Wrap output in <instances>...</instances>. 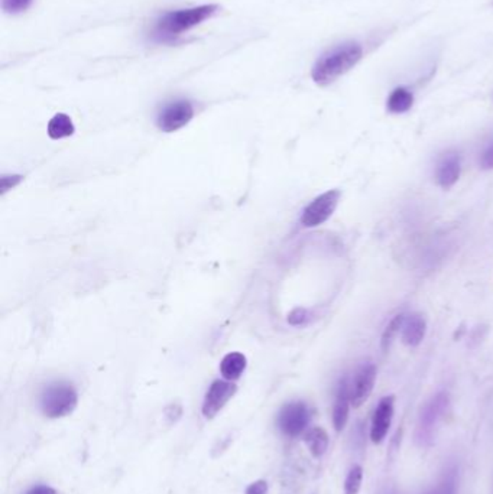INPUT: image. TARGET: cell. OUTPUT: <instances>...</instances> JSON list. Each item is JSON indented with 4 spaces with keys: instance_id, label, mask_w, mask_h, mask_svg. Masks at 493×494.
<instances>
[{
    "instance_id": "obj_25",
    "label": "cell",
    "mask_w": 493,
    "mask_h": 494,
    "mask_svg": "<svg viewBox=\"0 0 493 494\" xmlns=\"http://www.w3.org/2000/svg\"><path fill=\"white\" fill-rule=\"evenodd\" d=\"M25 494H56V491L49 486H35L29 488Z\"/></svg>"
},
{
    "instance_id": "obj_27",
    "label": "cell",
    "mask_w": 493,
    "mask_h": 494,
    "mask_svg": "<svg viewBox=\"0 0 493 494\" xmlns=\"http://www.w3.org/2000/svg\"><path fill=\"white\" fill-rule=\"evenodd\" d=\"M389 494H395V493H394V491H392V493H389Z\"/></svg>"
},
{
    "instance_id": "obj_20",
    "label": "cell",
    "mask_w": 493,
    "mask_h": 494,
    "mask_svg": "<svg viewBox=\"0 0 493 494\" xmlns=\"http://www.w3.org/2000/svg\"><path fill=\"white\" fill-rule=\"evenodd\" d=\"M363 480V470L360 466H355L344 481V494H359Z\"/></svg>"
},
{
    "instance_id": "obj_21",
    "label": "cell",
    "mask_w": 493,
    "mask_h": 494,
    "mask_svg": "<svg viewBox=\"0 0 493 494\" xmlns=\"http://www.w3.org/2000/svg\"><path fill=\"white\" fill-rule=\"evenodd\" d=\"M34 0H2V9L6 13H20L32 6Z\"/></svg>"
},
{
    "instance_id": "obj_22",
    "label": "cell",
    "mask_w": 493,
    "mask_h": 494,
    "mask_svg": "<svg viewBox=\"0 0 493 494\" xmlns=\"http://www.w3.org/2000/svg\"><path fill=\"white\" fill-rule=\"evenodd\" d=\"M268 483L265 480H256L248 486L245 494H268Z\"/></svg>"
},
{
    "instance_id": "obj_23",
    "label": "cell",
    "mask_w": 493,
    "mask_h": 494,
    "mask_svg": "<svg viewBox=\"0 0 493 494\" xmlns=\"http://www.w3.org/2000/svg\"><path fill=\"white\" fill-rule=\"evenodd\" d=\"M480 166L485 171L493 169V143H490L489 147L483 151V154L480 156Z\"/></svg>"
},
{
    "instance_id": "obj_16",
    "label": "cell",
    "mask_w": 493,
    "mask_h": 494,
    "mask_svg": "<svg viewBox=\"0 0 493 494\" xmlns=\"http://www.w3.org/2000/svg\"><path fill=\"white\" fill-rule=\"evenodd\" d=\"M75 128L73 121L70 119V116L64 113H58L48 123V136L54 140L68 137L74 133Z\"/></svg>"
},
{
    "instance_id": "obj_19",
    "label": "cell",
    "mask_w": 493,
    "mask_h": 494,
    "mask_svg": "<svg viewBox=\"0 0 493 494\" xmlns=\"http://www.w3.org/2000/svg\"><path fill=\"white\" fill-rule=\"evenodd\" d=\"M457 493V470L453 467L444 476V478L439 483L436 488L430 490L425 494H456Z\"/></svg>"
},
{
    "instance_id": "obj_5",
    "label": "cell",
    "mask_w": 493,
    "mask_h": 494,
    "mask_svg": "<svg viewBox=\"0 0 493 494\" xmlns=\"http://www.w3.org/2000/svg\"><path fill=\"white\" fill-rule=\"evenodd\" d=\"M341 192L339 190H330L314 198L304 209L301 216V224L304 227H317L326 223L337 209Z\"/></svg>"
},
{
    "instance_id": "obj_12",
    "label": "cell",
    "mask_w": 493,
    "mask_h": 494,
    "mask_svg": "<svg viewBox=\"0 0 493 494\" xmlns=\"http://www.w3.org/2000/svg\"><path fill=\"white\" fill-rule=\"evenodd\" d=\"M427 333V321L424 315L414 312L410 315H405L402 330H401V340L405 345L408 347H417L422 342Z\"/></svg>"
},
{
    "instance_id": "obj_11",
    "label": "cell",
    "mask_w": 493,
    "mask_h": 494,
    "mask_svg": "<svg viewBox=\"0 0 493 494\" xmlns=\"http://www.w3.org/2000/svg\"><path fill=\"white\" fill-rule=\"evenodd\" d=\"M460 172H461L460 155L456 152L446 154L437 163V169H436L437 184L444 190L451 188L458 181Z\"/></svg>"
},
{
    "instance_id": "obj_3",
    "label": "cell",
    "mask_w": 493,
    "mask_h": 494,
    "mask_svg": "<svg viewBox=\"0 0 493 494\" xmlns=\"http://www.w3.org/2000/svg\"><path fill=\"white\" fill-rule=\"evenodd\" d=\"M77 390L67 382H54L48 385L39 399L42 414L51 419L68 416L77 408Z\"/></svg>"
},
{
    "instance_id": "obj_18",
    "label": "cell",
    "mask_w": 493,
    "mask_h": 494,
    "mask_svg": "<svg viewBox=\"0 0 493 494\" xmlns=\"http://www.w3.org/2000/svg\"><path fill=\"white\" fill-rule=\"evenodd\" d=\"M403 319H405V314H398L391 319L389 324L385 327L382 337H381V348L384 352L389 350V347L392 345V342L395 341V338L401 333Z\"/></svg>"
},
{
    "instance_id": "obj_9",
    "label": "cell",
    "mask_w": 493,
    "mask_h": 494,
    "mask_svg": "<svg viewBox=\"0 0 493 494\" xmlns=\"http://www.w3.org/2000/svg\"><path fill=\"white\" fill-rule=\"evenodd\" d=\"M376 374H378V370H376V366L373 363H366L359 367L351 383V400L353 408H360L369 399L375 388Z\"/></svg>"
},
{
    "instance_id": "obj_17",
    "label": "cell",
    "mask_w": 493,
    "mask_h": 494,
    "mask_svg": "<svg viewBox=\"0 0 493 494\" xmlns=\"http://www.w3.org/2000/svg\"><path fill=\"white\" fill-rule=\"evenodd\" d=\"M414 104V96L410 90L403 89V87H398L395 89L389 99H388V110L395 114H401L408 111Z\"/></svg>"
},
{
    "instance_id": "obj_14",
    "label": "cell",
    "mask_w": 493,
    "mask_h": 494,
    "mask_svg": "<svg viewBox=\"0 0 493 494\" xmlns=\"http://www.w3.org/2000/svg\"><path fill=\"white\" fill-rule=\"evenodd\" d=\"M246 369V357L242 353H229L220 363V373L226 381H238Z\"/></svg>"
},
{
    "instance_id": "obj_26",
    "label": "cell",
    "mask_w": 493,
    "mask_h": 494,
    "mask_svg": "<svg viewBox=\"0 0 493 494\" xmlns=\"http://www.w3.org/2000/svg\"><path fill=\"white\" fill-rule=\"evenodd\" d=\"M304 319H305V311H303V309L296 311L291 316H289V321H291L293 324H301Z\"/></svg>"
},
{
    "instance_id": "obj_13",
    "label": "cell",
    "mask_w": 493,
    "mask_h": 494,
    "mask_svg": "<svg viewBox=\"0 0 493 494\" xmlns=\"http://www.w3.org/2000/svg\"><path fill=\"white\" fill-rule=\"evenodd\" d=\"M351 385L347 383L346 379H343L337 388L334 408H333V425L337 432H341L349 419V409H351Z\"/></svg>"
},
{
    "instance_id": "obj_10",
    "label": "cell",
    "mask_w": 493,
    "mask_h": 494,
    "mask_svg": "<svg viewBox=\"0 0 493 494\" xmlns=\"http://www.w3.org/2000/svg\"><path fill=\"white\" fill-rule=\"evenodd\" d=\"M394 408H395V397L394 396H385L381 399V402L376 406V411L373 414L372 419V428H370V440L375 444H381L387 433L391 428L392 418H394Z\"/></svg>"
},
{
    "instance_id": "obj_6",
    "label": "cell",
    "mask_w": 493,
    "mask_h": 494,
    "mask_svg": "<svg viewBox=\"0 0 493 494\" xmlns=\"http://www.w3.org/2000/svg\"><path fill=\"white\" fill-rule=\"evenodd\" d=\"M310 422V409L304 402H289L282 406L276 424L279 431L286 437H298L301 435Z\"/></svg>"
},
{
    "instance_id": "obj_8",
    "label": "cell",
    "mask_w": 493,
    "mask_h": 494,
    "mask_svg": "<svg viewBox=\"0 0 493 494\" xmlns=\"http://www.w3.org/2000/svg\"><path fill=\"white\" fill-rule=\"evenodd\" d=\"M238 388L229 381H216L209 388L205 402H202V415L207 419H213L224 408L226 403L235 396Z\"/></svg>"
},
{
    "instance_id": "obj_2",
    "label": "cell",
    "mask_w": 493,
    "mask_h": 494,
    "mask_svg": "<svg viewBox=\"0 0 493 494\" xmlns=\"http://www.w3.org/2000/svg\"><path fill=\"white\" fill-rule=\"evenodd\" d=\"M219 11L217 5H201L190 9L172 11L161 16L157 22L154 37L158 41H172L183 32L212 18Z\"/></svg>"
},
{
    "instance_id": "obj_1",
    "label": "cell",
    "mask_w": 493,
    "mask_h": 494,
    "mask_svg": "<svg viewBox=\"0 0 493 494\" xmlns=\"http://www.w3.org/2000/svg\"><path fill=\"white\" fill-rule=\"evenodd\" d=\"M363 55V49L356 42H347L339 45L318 58L312 67L311 77L318 85H329L339 77L351 71Z\"/></svg>"
},
{
    "instance_id": "obj_7",
    "label": "cell",
    "mask_w": 493,
    "mask_h": 494,
    "mask_svg": "<svg viewBox=\"0 0 493 494\" xmlns=\"http://www.w3.org/2000/svg\"><path fill=\"white\" fill-rule=\"evenodd\" d=\"M194 118V107L188 100H177L166 104L158 116V126L162 132H176Z\"/></svg>"
},
{
    "instance_id": "obj_4",
    "label": "cell",
    "mask_w": 493,
    "mask_h": 494,
    "mask_svg": "<svg viewBox=\"0 0 493 494\" xmlns=\"http://www.w3.org/2000/svg\"><path fill=\"white\" fill-rule=\"evenodd\" d=\"M450 405V397L446 392H440L436 396H432L422 408L420 415L418 428L415 432V441L421 447H428L432 444L434 437H436V429L447 408Z\"/></svg>"
},
{
    "instance_id": "obj_24",
    "label": "cell",
    "mask_w": 493,
    "mask_h": 494,
    "mask_svg": "<svg viewBox=\"0 0 493 494\" xmlns=\"http://www.w3.org/2000/svg\"><path fill=\"white\" fill-rule=\"evenodd\" d=\"M22 177L19 175H13V177H4L2 181H0V188H2V194H5L8 190H11L12 187H15L18 183H20Z\"/></svg>"
},
{
    "instance_id": "obj_15",
    "label": "cell",
    "mask_w": 493,
    "mask_h": 494,
    "mask_svg": "<svg viewBox=\"0 0 493 494\" xmlns=\"http://www.w3.org/2000/svg\"><path fill=\"white\" fill-rule=\"evenodd\" d=\"M304 441H305L310 452L315 458H320L322 455H324V452L329 448V435L320 426H314L310 431H307Z\"/></svg>"
}]
</instances>
